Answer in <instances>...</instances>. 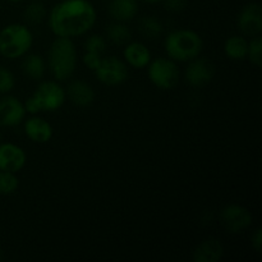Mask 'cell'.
Returning <instances> with one entry per match:
<instances>
[{
  "instance_id": "obj_1",
  "label": "cell",
  "mask_w": 262,
  "mask_h": 262,
  "mask_svg": "<svg viewBox=\"0 0 262 262\" xmlns=\"http://www.w3.org/2000/svg\"><path fill=\"white\" fill-rule=\"evenodd\" d=\"M96 9L89 0H63L49 14V27L56 37L86 35L96 23Z\"/></svg>"
},
{
  "instance_id": "obj_2",
  "label": "cell",
  "mask_w": 262,
  "mask_h": 262,
  "mask_svg": "<svg viewBox=\"0 0 262 262\" xmlns=\"http://www.w3.org/2000/svg\"><path fill=\"white\" fill-rule=\"evenodd\" d=\"M77 50L72 38L56 37L51 42L48 54V66L54 79L67 81L77 68Z\"/></svg>"
},
{
  "instance_id": "obj_3",
  "label": "cell",
  "mask_w": 262,
  "mask_h": 262,
  "mask_svg": "<svg viewBox=\"0 0 262 262\" xmlns=\"http://www.w3.org/2000/svg\"><path fill=\"white\" fill-rule=\"evenodd\" d=\"M166 55L174 61L188 63L197 58L204 49L201 36L192 30L171 31L164 41Z\"/></svg>"
},
{
  "instance_id": "obj_4",
  "label": "cell",
  "mask_w": 262,
  "mask_h": 262,
  "mask_svg": "<svg viewBox=\"0 0 262 262\" xmlns=\"http://www.w3.org/2000/svg\"><path fill=\"white\" fill-rule=\"evenodd\" d=\"M32 42V32L26 25L12 23L0 31V54L10 60L25 56Z\"/></svg>"
},
{
  "instance_id": "obj_5",
  "label": "cell",
  "mask_w": 262,
  "mask_h": 262,
  "mask_svg": "<svg viewBox=\"0 0 262 262\" xmlns=\"http://www.w3.org/2000/svg\"><path fill=\"white\" fill-rule=\"evenodd\" d=\"M148 79L160 90H171L179 82V68L170 58L151 59L147 66Z\"/></svg>"
},
{
  "instance_id": "obj_6",
  "label": "cell",
  "mask_w": 262,
  "mask_h": 262,
  "mask_svg": "<svg viewBox=\"0 0 262 262\" xmlns=\"http://www.w3.org/2000/svg\"><path fill=\"white\" fill-rule=\"evenodd\" d=\"M31 96L37 102L40 112H56L67 100L66 89L58 81L41 82Z\"/></svg>"
},
{
  "instance_id": "obj_7",
  "label": "cell",
  "mask_w": 262,
  "mask_h": 262,
  "mask_svg": "<svg viewBox=\"0 0 262 262\" xmlns=\"http://www.w3.org/2000/svg\"><path fill=\"white\" fill-rule=\"evenodd\" d=\"M97 81L109 87H117L128 79V66L117 56H105L94 71Z\"/></svg>"
},
{
  "instance_id": "obj_8",
  "label": "cell",
  "mask_w": 262,
  "mask_h": 262,
  "mask_svg": "<svg viewBox=\"0 0 262 262\" xmlns=\"http://www.w3.org/2000/svg\"><path fill=\"white\" fill-rule=\"evenodd\" d=\"M220 224L227 232L238 234L252 224V215L242 205L232 204L223 207L220 211Z\"/></svg>"
},
{
  "instance_id": "obj_9",
  "label": "cell",
  "mask_w": 262,
  "mask_h": 262,
  "mask_svg": "<svg viewBox=\"0 0 262 262\" xmlns=\"http://www.w3.org/2000/svg\"><path fill=\"white\" fill-rule=\"evenodd\" d=\"M215 77V64L207 58H197L188 61L184 78L186 82L192 87H204L209 84Z\"/></svg>"
},
{
  "instance_id": "obj_10",
  "label": "cell",
  "mask_w": 262,
  "mask_h": 262,
  "mask_svg": "<svg viewBox=\"0 0 262 262\" xmlns=\"http://www.w3.org/2000/svg\"><path fill=\"white\" fill-rule=\"evenodd\" d=\"M238 28L245 36L255 37L262 32V8L258 3H248L238 14Z\"/></svg>"
},
{
  "instance_id": "obj_11",
  "label": "cell",
  "mask_w": 262,
  "mask_h": 262,
  "mask_svg": "<svg viewBox=\"0 0 262 262\" xmlns=\"http://www.w3.org/2000/svg\"><path fill=\"white\" fill-rule=\"evenodd\" d=\"M23 102L17 97L5 96L0 99V127H17L26 118Z\"/></svg>"
},
{
  "instance_id": "obj_12",
  "label": "cell",
  "mask_w": 262,
  "mask_h": 262,
  "mask_svg": "<svg viewBox=\"0 0 262 262\" xmlns=\"http://www.w3.org/2000/svg\"><path fill=\"white\" fill-rule=\"evenodd\" d=\"M27 161L25 150L14 143H0V170L15 173L22 170Z\"/></svg>"
},
{
  "instance_id": "obj_13",
  "label": "cell",
  "mask_w": 262,
  "mask_h": 262,
  "mask_svg": "<svg viewBox=\"0 0 262 262\" xmlns=\"http://www.w3.org/2000/svg\"><path fill=\"white\" fill-rule=\"evenodd\" d=\"M25 122V133L32 142L46 143L53 137V127L43 118L32 115Z\"/></svg>"
},
{
  "instance_id": "obj_14",
  "label": "cell",
  "mask_w": 262,
  "mask_h": 262,
  "mask_svg": "<svg viewBox=\"0 0 262 262\" xmlns=\"http://www.w3.org/2000/svg\"><path fill=\"white\" fill-rule=\"evenodd\" d=\"M66 95L69 101L78 107L90 106L95 100L94 89L82 79H74L69 82Z\"/></svg>"
},
{
  "instance_id": "obj_15",
  "label": "cell",
  "mask_w": 262,
  "mask_h": 262,
  "mask_svg": "<svg viewBox=\"0 0 262 262\" xmlns=\"http://www.w3.org/2000/svg\"><path fill=\"white\" fill-rule=\"evenodd\" d=\"M123 56L127 66L132 68L141 69L146 68L151 61V51L142 42H128L123 50Z\"/></svg>"
},
{
  "instance_id": "obj_16",
  "label": "cell",
  "mask_w": 262,
  "mask_h": 262,
  "mask_svg": "<svg viewBox=\"0 0 262 262\" xmlns=\"http://www.w3.org/2000/svg\"><path fill=\"white\" fill-rule=\"evenodd\" d=\"M224 255V247L216 238H207L196 246L193 251L194 262H217Z\"/></svg>"
},
{
  "instance_id": "obj_17",
  "label": "cell",
  "mask_w": 262,
  "mask_h": 262,
  "mask_svg": "<svg viewBox=\"0 0 262 262\" xmlns=\"http://www.w3.org/2000/svg\"><path fill=\"white\" fill-rule=\"evenodd\" d=\"M138 13L137 0H110L109 14L114 22L127 23Z\"/></svg>"
},
{
  "instance_id": "obj_18",
  "label": "cell",
  "mask_w": 262,
  "mask_h": 262,
  "mask_svg": "<svg viewBox=\"0 0 262 262\" xmlns=\"http://www.w3.org/2000/svg\"><path fill=\"white\" fill-rule=\"evenodd\" d=\"M22 72L25 76L30 77L31 79H38L42 78L45 76L46 72V63L43 58L37 54H30L26 55L22 61Z\"/></svg>"
},
{
  "instance_id": "obj_19",
  "label": "cell",
  "mask_w": 262,
  "mask_h": 262,
  "mask_svg": "<svg viewBox=\"0 0 262 262\" xmlns=\"http://www.w3.org/2000/svg\"><path fill=\"white\" fill-rule=\"evenodd\" d=\"M225 55L232 60H246L248 51V41L243 36H232L224 43Z\"/></svg>"
},
{
  "instance_id": "obj_20",
  "label": "cell",
  "mask_w": 262,
  "mask_h": 262,
  "mask_svg": "<svg viewBox=\"0 0 262 262\" xmlns=\"http://www.w3.org/2000/svg\"><path fill=\"white\" fill-rule=\"evenodd\" d=\"M106 37L110 42L117 46H125L130 42L132 33L128 26L123 22H114L107 27Z\"/></svg>"
},
{
  "instance_id": "obj_21",
  "label": "cell",
  "mask_w": 262,
  "mask_h": 262,
  "mask_svg": "<svg viewBox=\"0 0 262 262\" xmlns=\"http://www.w3.org/2000/svg\"><path fill=\"white\" fill-rule=\"evenodd\" d=\"M138 31L146 38H156L163 33V23L155 17L145 15L138 20Z\"/></svg>"
},
{
  "instance_id": "obj_22",
  "label": "cell",
  "mask_w": 262,
  "mask_h": 262,
  "mask_svg": "<svg viewBox=\"0 0 262 262\" xmlns=\"http://www.w3.org/2000/svg\"><path fill=\"white\" fill-rule=\"evenodd\" d=\"M26 22L30 25H38L42 22L46 17L45 5L41 2H32L26 7L25 13H23Z\"/></svg>"
},
{
  "instance_id": "obj_23",
  "label": "cell",
  "mask_w": 262,
  "mask_h": 262,
  "mask_svg": "<svg viewBox=\"0 0 262 262\" xmlns=\"http://www.w3.org/2000/svg\"><path fill=\"white\" fill-rule=\"evenodd\" d=\"M19 187V181L15 173L0 170V194L9 196L13 194Z\"/></svg>"
},
{
  "instance_id": "obj_24",
  "label": "cell",
  "mask_w": 262,
  "mask_h": 262,
  "mask_svg": "<svg viewBox=\"0 0 262 262\" xmlns=\"http://www.w3.org/2000/svg\"><path fill=\"white\" fill-rule=\"evenodd\" d=\"M247 59L255 67L260 68L262 64V38L261 36H255L252 40L248 42Z\"/></svg>"
},
{
  "instance_id": "obj_25",
  "label": "cell",
  "mask_w": 262,
  "mask_h": 262,
  "mask_svg": "<svg viewBox=\"0 0 262 262\" xmlns=\"http://www.w3.org/2000/svg\"><path fill=\"white\" fill-rule=\"evenodd\" d=\"M106 50V40L100 35H91L84 41V51L96 54H104Z\"/></svg>"
},
{
  "instance_id": "obj_26",
  "label": "cell",
  "mask_w": 262,
  "mask_h": 262,
  "mask_svg": "<svg viewBox=\"0 0 262 262\" xmlns=\"http://www.w3.org/2000/svg\"><path fill=\"white\" fill-rule=\"evenodd\" d=\"M14 74L5 67L0 66V94H8L14 89Z\"/></svg>"
},
{
  "instance_id": "obj_27",
  "label": "cell",
  "mask_w": 262,
  "mask_h": 262,
  "mask_svg": "<svg viewBox=\"0 0 262 262\" xmlns=\"http://www.w3.org/2000/svg\"><path fill=\"white\" fill-rule=\"evenodd\" d=\"M102 58H104V56H102L101 54L84 51V54H83V63H84V66L87 67V68L91 69V71H95V69H96L97 67H99L100 61H101Z\"/></svg>"
},
{
  "instance_id": "obj_28",
  "label": "cell",
  "mask_w": 262,
  "mask_h": 262,
  "mask_svg": "<svg viewBox=\"0 0 262 262\" xmlns=\"http://www.w3.org/2000/svg\"><path fill=\"white\" fill-rule=\"evenodd\" d=\"M163 2L168 12L178 13L187 7V0H163Z\"/></svg>"
},
{
  "instance_id": "obj_29",
  "label": "cell",
  "mask_w": 262,
  "mask_h": 262,
  "mask_svg": "<svg viewBox=\"0 0 262 262\" xmlns=\"http://www.w3.org/2000/svg\"><path fill=\"white\" fill-rule=\"evenodd\" d=\"M251 242H252V247L255 248L256 252L260 253L262 250V230L260 228H257V229L253 232L252 237H251Z\"/></svg>"
},
{
  "instance_id": "obj_30",
  "label": "cell",
  "mask_w": 262,
  "mask_h": 262,
  "mask_svg": "<svg viewBox=\"0 0 262 262\" xmlns=\"http://www.w3.org/2000/svg\"><path fill=\"white\" fill-rule=\"evenodd\" d=\"M143 2L150 3V4H156V3H160V2H163V0H143Z\"/></svg>"
},
{
  "instance_id": "obj_31",
  "label": "cell",
  "mask_w": 262,
  "mask_h": 262,
  "mask_svg": "<svg viewBox=\"0 0 262 262\" xmlns=\"http://www.w3.org/2000/svg\"><path fill=\"white\" fill-rule=\"evenodd\" d=\"M8 2H10V3H20V2H23V0H8Z\"/></svg>"
},
{
  "instance_id": "obj_32",
  "label": "cell",
  "mask_w": 262,
  "mask_h": 262,
  "mask_svg": "<svg viewBox=\"0 0 262 262\" xmlns=\"http://www.w3.org/2000/svg\"><path fill=\"white\" fill-rule=\"evenodd\" d=\"M0 260H2V251H0Z\"/></svg>"
}]
</instances>
